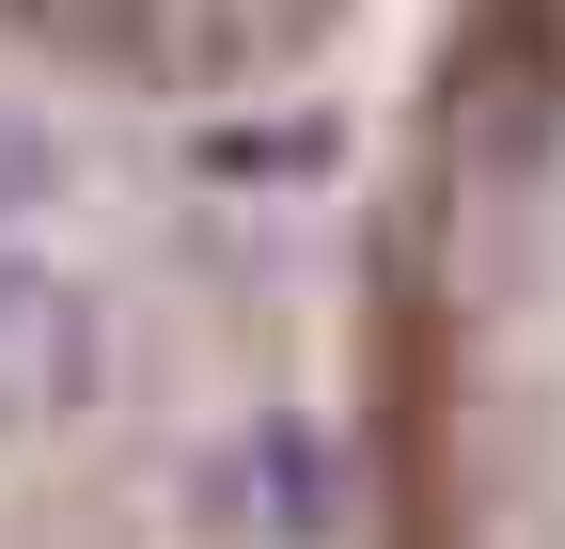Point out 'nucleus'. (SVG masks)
<instances>
[{
  "mask_svg": "<svg viewBox=\"0 0 565 549\" xmlns=\"http://www.w3.org/2000/svg\"><path fill=\"white\" fill-rule=\"evenodd\" d=\"M95 392H110V299L32 267V251H0V440L17 424H79Z\"/></svg>",
  "mask_w": 565,
  "mask_h": 549,
  "instance_id": "f257e3e1",
  "label": "nucleus"
},
{
  "mask_svg": "<svg viewBox=\"0 0 565 549\" xmlns=\"http://www.w3.org/2000/svg\"><path fill=\"white\" fill-rule=\"evenodd\" d=\"M63 17H126V0H63Z\"/></svg>",
  "mask_w": 565,
  "mask_h": 549,
  "instance_id": "39448f33",
  "label": "nucleus"
},
{
  "mask_svg": "<svg viewBox=\"0 0 565 549\" xmlns=\"http://www.w3.org/2000/svg\"><path fill=\"white\" fill-rule=\"evenodd\" d=\"M252 471H267V534H282V549H330V503H345V487H330V440L299 424V408L252 440Z\"/></svg>",
  "mask_w": 565,
  "mask_h": 549,
  "instance_id": "7ed1b4c3",
  "label": "nucleus"
},
{
  "mask_svg": "<svg viewBox=\"0 0 565 549\" xmlns=\"http://www.w3.org/2000/svg\"><path fill=\"white\" fill-rule=\"evenodd\" d=\"M126 63L141 79H189V95H221V79H252V63H282L315 32V0H126Z\"/></svg>",
  "mask_w": 565,
  "mask_h": 549,
  "instance_id": "f03ea898",
  "label": "nucleus"
},
{
  "mask_svg": "<svg viewBox=\"0 0 565 549\" xmlns=\"http://www.w3.org/2000/svg\"><path fill=\"white\" fill-rule=\"evenodd\" d=\"M63 189H79V158H63L32 110H0V251H17L32 220H63Z\"/></svg>",
  "mask_w": 565,
  "mask_h": 549,
  "instance_id": "20e7f679",
  "label": "nucleus"
}]
</instances>
